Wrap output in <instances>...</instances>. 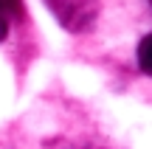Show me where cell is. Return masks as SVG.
I'll list each match as a JSON object with an SVG mask.
<instances>
[{"label": "cell", "instance_id": "obj_5", "mask_svg": "<svg viewBox=\"0 0 152 149\" xmlns=\"http://www.w3.org/2000/svg\"><path fill=\"white\" fill-rule=\"evenodd\" d=\"M149 3H152V0H149Z\"/></svg>", "mask_w": 152, "mask_h": 149}, {"label": "cell", "instance_id": "obj_1", "mask_svg": "<svg viewBox=\"0 0 152 149\" xmlns=\"http://www.w3.org/2000/svg\"><path fill=\"white\" fill-rule=\"evenodd\" d=\"M68 31H87L96 20V0H45Z\"/></svg>", "mask_w": 152, "mask_h": 149}, {"label": "cell", "instance_id": "obj_2", "mask_svg": "<svg viewBox=\"0 0 152 149\" xmlns=\"http://www.w3.org/2000/svg\"><path fill=\"white\" fill-rule=\"evenodd\" d=\"M138 65H141V71H147L152 76V34H147L138 45Z\"/></svg>", "mask_w": 152, "mask_h": 149}, {"label": "cell", "instance_id": "obj_3", "mask_svg": "<svg viewBox=\"0 0 152 149\" xmlns=\"http://www.w3.org/2000/svg\"><path fill=\"white\" fill-rule=\"evenodd\" d=\"M23 11H26V6H23V0H0V14L6 17V20H20Z\"/></svg>", "mask_w": 152, "mask_h": 149}, {"label": "cell", "instance_id": "obj_4", "mask_svg": "<svg viewBox=\"0 0 152 149\" xmlns=\"http://www.w3.org/2000/svg\"><path fill=\"white\" fill-rule=\"evenodd\" d=\"M6 34H9V20L0 14V39H6Z\"/></svg>", "mask_w": 152, "mask_h": 149}]
</instances>
